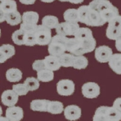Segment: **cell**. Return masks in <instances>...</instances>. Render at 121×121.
<instances>
[{"instance_id": "6da1fadb", "label": "cell", "mask_w": 121, "mask_h": 121, "mask_svg": "<svg viewBox=\"0 0 121 121\" xmlns=\"http://www.w3.org/2000/svg\"><path fill=\"white\" fill-rule=\"evenodd\" d=\"M96 45V41L91 29L80 27L74 38H68L67 51L75 56H79L93 52Z\"/></svg>"}, {"instance_id": "7a4b0ae2", "label": "cell", "mask_w": 121, "mask_h": 121, "mask_svg": "<svg viewBox=\"0 0 121 121\" xmlns=\"http://www.w3.org/2000/svg\"><path fill=\"white\" fill-rule=\"evenodd\" d=\"M79 22L91 27L102 26L106 23L98 11L89 6H82L78 9Z\"/></svg>"}, {"instance_id": "3957f363", "label": "cell", "mask_w": 121, "mask_h": 121, "mask_svg": "<svg viewBox=\"0 0 121 121\" xmlns=\"http://www.w3.org/2000/svg\"><path fill=\"white\" fill-rule=\"evenodd\" d=\"M88 6L98 11L105 22H108L113 18L119 15L118 9L113 6L108 0H94L90 3Z\"/></svg>"}, {"instance_id": "277c9868", "label": "cell", "mask_w": 121, "mask_h": 121, "mask_svg": "<svg viewBox=\"0 0 121 121\" xmlns=\"http://www.w3.org/2000/svg\"><path fill=\"white\" fill-rule=\"evenodd\" d=\"M68 38L56 35L52 37L48 44V52L50 55L60 57L67 51V41Z\"/></svg>"}, {"instance_id": "5b68a950", "label": "cell", "mask_w": 121, "mask_h": 121, "mask_svg": "<svg viewBox=\"0 0 121 121\" xmlns=\"http://www.w3.org/2000/svg\"><path fill=\"white\" fill-rule=\"evenodd\" d=\"M34 35L36 44L39 45H48L52 39L51 29L43 25H38Z\"/></svg>"}, {"instance_id": "8992f818", "label": "cell", "mask_w": 121, "mask_h": 121, "mask_svg": "<svg viewBox=\"0 0 121 121\" xmlns=\"http://www.w3.org/2000/svg\"><path fill=\"white\" fill-rule=\"evenodd\" d=\"M106 36L111 40H117L121 36V15H118L108 22Z\"/></svg>"}, {"instance_id": "52a82bcc", "label": "cell", "mask_w": 121, "mask_h": 121, "mask_svg": "<svg viewBox=\"0 0 121 121\" xmlns=\"http://www.w3.org/2000/svg\"><path fill=\"white\" fill-rule=\"evenodd\" d=\"M79 28L78 23H73L65 21L59 24L56 29V32L57 35L65 37L67 36H74Z\"/></svg>"}, {"instance_id": "ba28073f", "label": "cell", "mask_w": 121, "mask_h": 121, "mask_svg": "<svg viewBox=\"0 0 121 121\" xmlns=\"http://www.w3.org/2000/svg\"><path fill=\"white\" fill-rule=\"evenodd\" d=\"M74 82L70 79L60 80L57 83V92L61 96H70L74 93Z\"/></svg>"}, {"instance_id": "9c48e42d", "label": "cell", "mask_w": 121, "mask_h": 121, "mask_svg": "<svg viewBox=\"0 0 121 121\" xmlns=\"http://www.w3.org/2000/svg\"><path fill=\"white\" fill-rule=\"evenodd\" d=\"M17 11V4L14 0H0V22L5 21V15Z\"/></svg>"}, {"instance_id": "30bf717a", "label": "cell", "mask_w": 121, "mask_h": 121, "mask_svg": "<svg viewBox=\"0 0 121 121\" xmlns=\"http://www.w3.org/2000/svg\"><path fill=\"white\" fill-rule=\"evenodd\" d=\"M82 93L86 98H96L100 95V87L98 84L93 82L85 83L82 87Z\"/></svg>"}, {"instance_id": "8fae6325", "label": "cell", "mask_w": 121, "mask_h": 121, "mask_svg": "<svg viewBox=\"0 0 121 121\" xmlns=\"http://www.w3.org/2000/svg\"><path fill=\"white\" fill-rule=\"evenodd\" d=\"M113 55L112 48L107 45L99 46L95 50V58L98 62L101 63L109 62Z\"/></svg>"}, {"instance_id": "7c38bea8", "label": "cell", "mask_w": 121, "mask_h": 121, "mask_svg": "<svg viewBox=\"0 0 121 121\" xmlns=\"http://www.w3.org/2000/svg\"><path fill=\"white\" fill-rule=\"evenodd\" d=\"M18 96L13 90H7L1 95L2 103L9 107H13L18 101Z\"/></svg>"}, {"instance_id": "4fadbf2b", "label": "cell", "mask_w": 121, "mask_h": 121, "mask_svg": "<svg viewBox=\"0 0 121 121\" xmlns=\"http://www.w3.org/2000/svg\"><path fill=\"white\" fill-rule=\"evenodd\" d=\"M81 109L75 105H68L64 109L65 117L70 121H74L79 119L81 116Z\"/></svg>"}, {"instance_id": "5bb4252c", "label": "cell", "mask_w": 121, "mask_h": 121, "mask_svg": "<svg viewBox=\"0 0 121 121\" xmlns=\"http://www.w3.org/2000/svg\"><path fill=\"white\" fill-rule=\"evenodd\" d=\"M6 116L10 121H20L23 118V110L16 106L9 107L6 111Z\"/></svg>"}, {"instance_id": "9a60e30c", "label": "cell", "mask_w": 121, "mask_h": 121, "mask_svg": "<svg viewBox=\"0 0 121 121\" xmlns=\"http://www.w3.org/2000/svg\"><path fill=\"white\" fill-rule=\"evenodd\" d=\"M15 54V48L10 44H3L0 47V63H3Z\"/></svg>"}, {"instance_id": "2e32d148", "label": "cell", "mask_w": 121, "mask_h": 121, "mask_svg": "<svg viewBox=\"0 0 121 121\" xmlns=\"http://www.w3.org/2000/svg\"><path fill=\"white\" fill-rule=\"evenodd\" d=\"M46 69L52 71H56L61 67L59 57L55 56L52 55H48L44 58Z\"/></svg>"}, {"instance_id": "e0dca14e", "label": "cell", "mask_w": 121, "mask_h": 121, "mask_svg": "<svg viewBox=\"0 0 121 121\" xmlns=\"http://www.w3.org/2000/svg\"><path fill=\"white\" fill-rule=\"evenodd\" d=\"M39 18V14L36 12H26L22 14V23L30 26H35L37 25Z\"/></svg>"}, {"instance_id": "ac0fdd59", "label": "cell", "mask_w": 121, "mask_h": 121, "mask_svg": "<svg viewBox=\"0 0 121 121\" xmlns=\"http://www.w3.org/2000/svg\"><path fill=\"white\" fill-rule=\"evenodd\" d=\"M48 102L47 99H35L30 103V108L35 112H47Z\"/></svg>"}, {"instance_id": "d6986e66", "label": "cell", "mask_w": 121, "mask_h": 121, "mask_svg": "<svg viewBox=\"0 0 121 121\" xmlns=\"http://www.w3.org/2000/svg\"><path fill=\"white\" fill-rule=\"evenodd\" d=\"M108 64L113 72L116 74H121V53L113 54Z\"/></svg>"}, {"instance_id": "ffe728a7", "label": "cell", "mask_w": 121, "mask_h": 121, "mask_svg": "<svg viewBox=\"0 0 121 121\" xmlns=\"http://www.w3.org/2000/svg\"><path fill=\"white\" fill-rule=\"evenodd\" d=\"M6 79L10 82H16L19 81L22 79V73L18 69L12 68L6 72Z\"/></svg>"}, {"instance_id": "44dd1931", "label": "cell", "mask_w": 121, "mask_h": 121, "mask_svg": "<svg viewBox=\"0 0 121 121\" xmlns=\"http://www.w3.org/2000/svg\"><path fill=\"white\" fill-rule=\"evenodd\" d=\"M5 21L10 26H17L22 21V17L18 11L9 13L5 15Z\"/></svg>"}, {"instance_id": "7402d4cb", "label": "cell", "mask_w": 121, "mask_h": 121, "mask_svg": "<svg viewBox=\"0 0 121 121\" xmlns=\"http://www.w3.org/2000/svg\"><path fill=\"white\" fill-rule=\"evenodd\" d=\"M93 121H110L108 117L107 106H101L96 109Z\"/></svg>"}, {"instance_id": "603a6c76", "label": "cell", "mask_w": 121, "mask_h": 121, "mask_svg": "<svg viewBox=\"0 0 121 121\" xmlns=\"http://www.w3.org/2000/svg\"><path fill=\"white\" fill-rule=\"evenodd\" d=\"M64 19L66 22L78 23L79 22L78 9H69L64 13Z\"/></svg>"}, {"instance_id": "cb8c5ba5", "label": "cell", "mask_w": 121, "mask_h": 121, "mask_svg": "<svg viewBox=\"0 0 121 121\" xmlns=\"http://www.w3.org/2000/svg\"><path fill=\"white\" fill-rule=\"evenodd\" d=\"M59 24L58 18L52 15H47L42 19V25L50 29H56Z\"/></svg>"}, {"instance_id": "d4e9b609", "label": "cell", "mask_w": 121, "mask_h": 121, "mask_svg": "<svg viewBox=\"0 0 121 121\" xmlns=\"http://www.w3.org/2000/svg\"><path fill=\"white\" fill-rule=\"evenodd\" d=\"M64 110V105L59 101L49 100L47 108V112L53 114H58L62 113Z\"/></svg>"}, {"instance_id": "484cf974", "label": "cell", "mask_w": 121, "mask_h": 121, "mask_svg": "<svg viewBox=\"0 0 121 121\" xmlns=\"http://www.w3.org/2000/svg\"><path fill=\"white\" fill-rule=\"evenodd\" d=\"M37 78L39 81L43 82L51 81L54 78L53 72L48 69H44L38 72Z\"/></svg>"}, {"instance_id": "4316f807", "label": "cell", "mask_w": 121, "mask_h": 121, "mask_svg": "<svg viewBox=\"0 0 121 121\" xmlns=\"http://www.w3.org/2000/svg\"><path fill=\"white\" fill-rule=\"evenodd\" d=\"M88 64V60L87 58L83 55L75 56L73 62V67L75 69L81 70L85 69Z\"/></svg>"}, {"instance_id": "83f0119b", "label": "cell", "mask_w": 121, "mask_h": 121, "mask_svg": "<svg viewBox=\"0 0 121 121\" xmlns=\"http://www.w3.org/2000/svg\"><path fill=\"white\" fill-rule=\"evenodd\" d=\"M12 39L13 42L17 45H24L26 41V33L21 29L17 30L13 33Z\"/></svg>"}, {"instance_id": "f1b7e54d", "label": "cell", "mask_w": 121, "mask_h": 121, "mask_svg": "<svg viewBox=\"0 0 121 121\" xmlns=\"http://www.w3.org/2000/svg\"><path fill=\"white\" fill-rule=\"evenodd\" d=\"M75 55L71 53H64L62 56L59 57L61 66L64 67H73Z\"/></svg>"}, {"instance_id": "f546056e", "label": "cell", "mask_w": 121, "mask_h": 121, "mask_svg": "<svg viewBox=\"0 0 121 121\" xmlns=\"http://www.w3.org/2000/svg\"><path fill=\"white\" fill-rule=\"evenodd\" d=\"M24 84L26 85L29 91H34L39 87V82L38 79L33 77L27 78L25 80Z\"/></svg>"}, {"instance_id": "4dcf8cb0", "label": "cell", "mask_w": 121, "mask_h": 121, "mask_svg": "<svg viewBox=\"0 0 121 121\" xmlns=\"http://www.w3.org/2000/svg\"><path fill=\"white\" fill-rule=\"evenodd\" d=\"M107 114L110 121H121V113L113 107H107Z\"/></svg>"}, {"instance_id": "1f68e13d", "label": "cell", "mask_w": 121, "mask_h": 121, "mask_svg": "<svg viewBox=\"0 0 121 121\" xmlns=\"http://www.w3.org/2000/svg\"><path fill=\"white\" fill-rule=\"evenodd\" d=\"M12 90L18 96L26 95L29 91L24 84H18L13 85L12 86Z\"/></svg>"}, {"instance_id": "d6a6232c", "label": "cell", "mask_w": 121, "mask_h": 121, "mask_svg": "<svg viewBox=\"0 0 121 121\" xmlns=\"http://www.w3.org/2000/svg\"><path fill=\"white\" fill-rule=\"evenodd\" d=\"M32 67H33V70H36L37 72L44 70V69H46V66H45V64L44 59L35 60L33 63Z\"/></svg>"}, {"instance_id": "836d02e7", "label": "cell", "mask_w": 121, "mask_h": 121, "mask_svg": "<svg viewBox=\"0 0 121 121\" xmlns=\"http://www.w3.org/2000/svg\"><path fill=\"white\" fill-rule=\"evenodd\" d=\"M113 107L121 113V98H118L113 102Z\"/></svg>"}, {"instance_id": "e575fe53", "label": "cell", "mask_w": 121, "mask_h": 121, "mask_svg": "<svg viewBox=\"0 0 121 121\" xmlns=\"http://www.w3.org/2000/svg\"><path fill=\"white\" fill-rule=\"evenodd\" d=\"M115 46L116 49L121 52V36L117 40H116Z\"/></svg>"}, {"instance_id": "d590c367", "label": "cell", "mask_w": 121, "mask_h": 121, "mask_svg": "<svg viewBox=\"0 0 121 121\" xmlns=\"http://www.w3.org/2000/svg\"><path fill=\"white\" fill-rule=\"evenodd\" d=\"M19 1L25 5H32L35 3L36 0H19Z\"/></svg>"}, {"instance_id": "8d00e7d4", "label": "cell", "mask_w": 121, "mask_h": 121, "mask_svg": "<svg viewBox=\"0 0 121 121\" xmlns=\"http://www.w3.org/2000/svg\"><path fill=\"white\" fill-rule=\"evenodd\" d=\"M84 1V0H70V3H72V4H80V3H82Z\"/></svg>"}, {"instance_id": "74e56055", "label": "cell", "mask_w": 121, "mask_h": 121, "mask_svg": "<svg viewBox=\"0 0 121 121\" xmlns=\"http://www.w3.org/2000/svg\"><path fill=\"white\" fill-rule=\"evenodd\" d=\"M0 121H10L7 117H3V116H1L0 117Z\"/></svg>"}, {"instance_id": "f35d334b", "label": "cell", "mask_w": 121, "mask_h": 121, "mask_svg": "<svg viewBox=\"0 0 121 121\" xmlns=\"http://www.w3.org/2000/svg\"><path fill=\"white\" fill-rule=\"evenodd\" d=\"M42 2H44V3H50L53 2L55 0H41Z\"/></svg>"}, {"instance_id": "ab89813d", "label": "cell", "mask_w": 121, "mask_h": 121, "mask_svg": "<svg viewBox=\"0 0 121 121\" xmlns=\"http://www.w3.org/2000/svg\"><path fill=\"white\" fill-rule=\"evenodd\" d=\"M59 1L60 2H67L70 1V0H59Z\"/></svg>"}, {"instance_id": "60d3db41", "label": "cell", "mask_w": 121, "mask_h": 121, "mask_svg": "<svg viewBox=\"0 0 121 121\" xmlns=\"http://www.w3.org/2000/svg\"><path fill=\"white\" fill-rule=\"evenodd\" d=\"M97 1H103V0H97Z\"/></svg>"}]
</instances>
